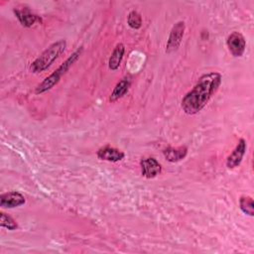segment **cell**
<instances>
[{
    "mask_svg": "<svg viewBox=\"0 0 254 254\" xmlns=\"http://www.w3.org/2000/svg\"><path fill=\"white\" fill-rule=\"evenodd\" d=\"M222 81V75L217 71H209L197 79L194 86L185 94L181 106L188 115L201 111L209 99L216 93Z\"/></svg>",
    "mask_w": 254,
    "mask_h": 254,
    "instance_id": "cell-1",
    "label": "cell"
},
{
    "mask_svg": "<svg viewBox=\"0 0 254 254\" xmlns=\"http://www.w3.org/2000/svg\"><path fill=\"white\" fill-rule=\"evenodd\" d=\"M66 47L65 40H59L51 44L30 65L33 73H39L49 68L52 64L64 53Z\"/></svg>",
    "mask_w": 254,
    "mask_h": 254,
    "instance_id": "cell-2",
    "label": "cell"
},
{
    "mask_svg": "<svg viewBox=\"0 0 254 254\" xmlns=\"http://www.w3.org/2000/svg\"><path fill=\"white\" fill-rule=\"evenodd\" d=\"M83 51V48L80 47L78 48L76 51H74L63 64H61V65L55 70L53 71L49 76H47L40 84H38V86L36 87V94H41L44 93L50 89H52L61 79V77L71 67V65L78 60L79 56L81 55Z\"/></svg>",
    "mask_w": 254,
    "mask_h": 254,
    "instance_id": "cell-3",
    "label": "cell"
},
{
    "mask_svg": "<svg viewBox=\"0 0 254 254\" xmlns=\"http://www.w3.org/2000/svg\"><path fill=\"white\" fill-rule=\"evenodd\" d=\"M185 29H186V25L184 21H179L172 27L168 37L167 44H166L167 54H171L179 49L184 38Z\"/></svg>",
    "mask_w": 254,
    "mask_h": 254,
    "instance_id": "cell-4",
    "label": "cell"
},
{
    "mask_svg": "<svg viewBox=\"0 0 254 254\" xmlns=\"http://www.w3.org/2000/svg\"><path fill=\"white\" fill-rule=\"evenodd\" d=\"M226 45L230 54L235 58L242 57L246 49L245 38L239 32H232L230 35H228Z\"/></svg>",
    "mask_w": 254,
    "mask_h": 254,
    "instance_id": "cell-5",
    "label": "cell"
},
{
    "mask_svg": "<svg viewBox=\"0 0 254 254\" xmlns=\"http://www.w3.org/2000/svg\"><path fill=\"white\" fill-rule=\"evenodd\" d=\"M246 150H247L246 140L243 138H240L237 142L236 147L226 158V167L228 169H234L238 167L241 164L244 155L246 154Z\"/></svg>",
    "mask_w": 254,
    "mask_h": 254,
    "instance_id": "cell-6",
    "label": "cell"
},
{
    "mask_svg": "<svg viewBox=\"0 0 254 254\" xmlns=\"http://www.w3.org/2000/svg\"><path fill=\"white\" fill-rule=\"evenodd\" d=\"M13 12H14L16 18L18 19V21L20 22V24L23 27L30 28L36 22H41V18L37 14L33 13L31 11V9L29 7H27V6L15 7L13 9Z\"/></svg>",
    "mask_w": 254,
    "mask_h": 254,
    "instance_id": "cell-7",
    "label": "cell"
},
{
    "mask_svg": "<svg viewBox=\"0 0 254 254\" xmlns=\"http://www.w3.org/2000/svg\"><path fill=\"white\" fill-rule=\"evenodd\" d=\"M25 196L16 190L4 192L0 195V206L2 208H15L25 204Z\"/></svg>",
    "mask_w": 254,
    "mask_h": 254,
    "instance_id": "cell-8",
    "label": "cell"
},
{
    "mask_svg": "<svg viewBox=\"0 0 254 254\" xmlns=\"http://www.w3.org/2000/svg\"><path fill=\"white\" fill-rule=\"evenodd\" d=\"M140 168L142 176L147 179H153L162 172L161 164L153 157L141 159Z\"/></svg>",
    "mask_w": 254,
    "mask_h": 254,
    "instance_id": "cell-9",
    "label": "cell"
},
{
    "mask_svg": "<svg viewBox=\"0 0 254 254\" xmlns=\"http://www.w3.org/2000/svg\"><path fill=\"white\" fill-rule=\"evenodd\" d=\"M96 156L99 160L115 163V162H119V161L123 160L125 157V153L115 147L106 145L97 150Z\"/></svg>",
    "mask_w": 254,
    "mask_h": 254,
    "instance_id": "cell-10",
    "label": "cell"
},
{
    "mask_svg": "<svg viewBox=\"0 0 254 254\" xmlns=\"http://www.w3.org/2000/svg\"><path fill=\"white\" fill-rule=\"evenodd\" d=\"M163 155L165 159L170 163H177L182 161L188 155V147L180 146V147H168L164 149Z\"/></svg>",
    "mask_w": 254,
    "mask_h": 254,
    "instance_id": "cell-11",
    "label": "cell"
},
{
    "mask_svg": "<svg viewBox=\"0 0 254 254\" xmlns=\"http://www.w3.org/2000/svg\"><path fill=\"white\" fill-rule=\"evenodd\" d=\"M130 85H131V77L130 76H125V77L121 78L114 86V88L109 96V101L115 102L118 99H120L121 97H123L127 93Z\"/></svg>",
    "mask_w": 254,
    "mask_h": 254,
    "instance_id": "cell-12",
    "label": "cell"
},
{
    "mask_svg": "<svg viewBox=\"0 0 254 254\" xmlns=\"http://www.w3.org/2000/svg\"><path fill=\"white\" fill-rule=\"evenodd\" d=\"M124 53H125V47L122 43H118L112 53H111V56L108 60V67L110 70H116L118 69V67L120 66V64L122 62V59H123V56H124Z\"/></svg>",
    "mask_w": 254,
    "mask_h": 254,
    "instance_id": "cell-13",
    "label": "cell"
},
{
    "mask_svg": "<svg viewBox=\"0 0 254 254\" xmlns=\"http://www.w3.org/2000/svg\"><path fill=\"white\" fill-rule=\"evenodd\" d=\"M239 207L244 214H246L248 216L254 215V201L250 195H241L240 196Z\"/></svg>",
    "mask_w": 254,
    "mask_h": 254,
    "instance_id": "cell-14",
    "label": "cell"
},
{
    "mask_svg": "<svg viewBox=\"0 0 254 254\" xmlns=\"http://www.w3.org/2000/svg\"><path fill=\"white\" fill-rule=\"evenodd\" d=\"M142 16L135 10H132L127 16V23L132 29H140L142 27Z\"/></svg>",
    "mask_w": 254,
    "mask_h": 254,
    "instance_id": "cell-15",
    "label": "cell"
},
{
    "mask_svg": "<svg viewBox=\"0 0 254 254\" xmlns=\"http://www.w3.org/2000/svg\"><path fill=\"white\" fill-rule=\"evenodd\" d=\"M0 225L8 230H16L18 228V223L16 220L5 212L0 213Z\"/></svg>",
    "mask_w": 254,
    "mask_h": 254,
    "instance_id": "cell-16",
    "label": "cell"
}]
</instances>
